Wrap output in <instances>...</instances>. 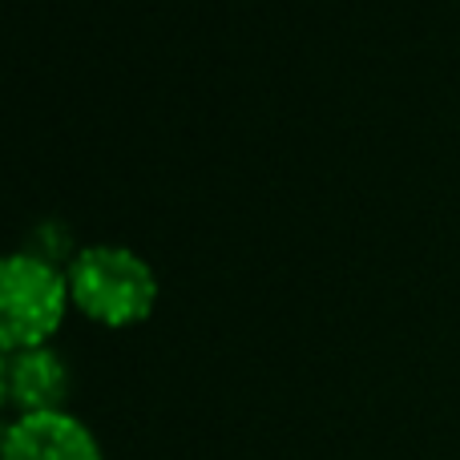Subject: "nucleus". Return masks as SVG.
Here are the masks:
<instances>
[{"label":"nucleus","instance_id":"obj_2","mask_svg":"<svg viewBox=\"0 0 460 460\" xmlns=\"http://www.w3.org/2000/svg\"><path fill=\"white\" fill-rule=\"evenodd\" d=\"M65 267L21 251L0 254V351L13 356L53 340L69 307Z\"/></svg>","mask_w":460,"mask_h":460},{"label":"nucleus","instance_id":"obj_5","mask_svg":"<svg viewBox=\"0 0 460 460\" xmlns=\"http://www.w3.org/2000/svg\"><path fill=\"white\" fill-rule=\"evenodd\" d=\"M24 251L37 254V259H45V262H53V267H69L73 254H77L81 246L73 243V230L65 226L61 218H40V223L29 230Z\"/></svg>","mask_w":460,"mask_h":460},{"label":"nucleus","instance_id":"obj_1","mask_svg":"<svg viewBox=\"0 0 460 460\" xmlns=\"http://www.w3.org/2000/svg\"><path fill=\"white\" fill-rule=\"evenodd\" d=\"M69 299L105 327L142 323L158 299V275L137 251L121 243H89L65 267Z\"/></svg>","mask_w":460,"mask_h":460},{"label":"nucleus","instance_id":"obj_6","mask_svg":"<svg viewBox=\"0 0 460 460\" xmlns=\"http://www.w3.org/2000/svg\"><path fill=\"white\" fill-rule=\"evenodd\" d=\"M4 404H8V356L0 351V412H4Z\"/></svg>","mask_w":460,"mask_h":460},{"label":"nucleus","instance_id":"obj_3","mask_svg":"<svg viewBox=\"0 0 460 460\" xmlns=\"http://www.w3.org/2000/svg\"><path fill=\"white\" fill-rule=\"evenodd\" d=\"M0 460H105V453L93 429L65 408V412H29L8 420Z\"/></svg>","mask_w":460,"mask_h":460},{"label":"nucleus","instance_id":"obj_4","mask_svg":"<svg viewBox=\"0 0 460 460\" xmlns=\"http://www.w3.org/2000/svg\"><path fill=\"white\" fill-rule=\"evenodd\" d=\"M73 396V367L57 348H24L8 356V404L21 416L65 412Z\"/></svg>","mask_w":460,"mask_h":460}]
</instances>
